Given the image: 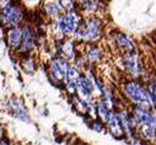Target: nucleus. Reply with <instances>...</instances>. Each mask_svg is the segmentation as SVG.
<instances>
[{
	"label": "nucleus",
	"instance_id": "f257e3e1",
	"mask_svg": "<svg viewBox=\"0 0 156 145\" xmlns=\"http://www.w3.org/2000/svg\"><path fill=\"white\" fill-rule=\"evenodd\" d=\"M126 92L132 101H134L135 103H138L140 106H146L150 103L147 92H145L140 86H138L134 83H128L126 85Z\"/></svg>",
	"mask_w": 156,
	"mask_h": 145
},
{
	"label": "nucleus",
	"instance_id": "f03ea898",
	"mask_svg": "<svg viewBox=\"0 0 156 145\" xmlns=\"http://www.w3.org/2000/svg\"><path fill=\"white\" fill-rule=\"evenodd\" d=\"M77 22H79V16L76 12H69L65 17L60 19L59 28L64 33H73L77 28Z\"/></svg>",
	"mask_w": 156,
	"mask_h": 145
},
{
	"label": "nucleus",
	"instance_id": "7ed1b4c3",
	"mask_svg": "<svg viewBox=\"0 0 156 145\" xmlns=\"http://www.w3.org/2000/svg\"><path fill=\"white\" fill-rule=\"evenodd\" d=\"M100 33V21L98 20H90L89 22L85 23V28L83 27V30L77 31V36L84 38H89V40H94L96 37H98Z\"/></svg>",
	"mask_w": 156,
	"mask_h": 145
},
{
	"label": "nucleus",
	"instance_id": "20e7f679",
	"mask_svg": "<svg viewBox=\"0 0 156 145\" xmlns=\"http://www.w3.org/2000/svg\"><path fill=\"white\" fill-rule=\"evenodd\" d=\"M20 20H21L20 10L11 4L6 5L3 11V21L9 25H17L20 22Z\"/></svg>",
	"mask_w": 156,
	"mask_h": 145
},
{
	"label": "nucleus",
	"instance_id": "39448f33",
	"mask_svg": "<svg viewBox=\"0 0 156 145\" xmlns=\"http://www.w3.org/2000/svg\"><path fill=\"white\" fill-rule=\"evenodd\" d=\"M108 123H109V127H111L112 135H114L115 138H121V136H123V134H124V129H123V127H122V124H121L118 117L112 113V115L109 116Z\"/></svg>",
	"mask_w": 156,
	"mask_h": 145
},
{
	"label": "nucleus",
	"instance_id": "423d86ee",
	"mask_svg": "<svg viewBox=\"0 0 156 145\" xmlns=\"http://www.w3.org/2000/svg\"><path fill=\"white\" fill-rule=\"evenodd\" d=\"M91 84L90 81L86 79V78H80L79 79V83H77V91H79L80 96L84 98V100H87L90 97V92H91Z\"/></svg>",
	"mask_w": 156,
	"mask_h": 145
},
{
	"label": "nucleus",
	"instance_id": "0eeeda50",
	"mask_svg": "<svg viewBox=\"0 0 156 145\" xmlns=\"http://www.w3.org/2000/svg\"><path fill=\"white\" fill-rule=\"evenodd\" d=\"M33 47V36L28 27H25L22 30V51H28Z\"/></svg>",
	"mask_w": 156,
	"mask_h": 145
},
{
	"label": "nucleus",
	"instance_id": "6e6552de",
	"mask_svg": "<svg viewBox=\"0 0 156 145\" xmlns=\"http://www.w3.org/2000/svg\"><path fill=\"white\" fill-rule=\"evenodd\" d=\"M21 38H22V31H20L19 28H12L9 32V41L12 47H19Z\"/></svg>",
	"mask_w": 156,
	"mask_h": 145
},
{
	"label": "nucleus",
	"instance_id": "1a4fd4ad",
	"mask_svg": "<svg viewBox=\"0 0 156 145\" xmlns=\"http://www.w3.org/2000/svg\"><path fill=\"white\" fill-rule=\"evenodd\" d=\"M66 81H68V86L70 89V91H73L75 89V80L77 79V71L74 68H69L68 74H66Z\"/></svg>",
	"mask_w": 156,
	"mask_h": 145
},
{
	"label": "nucleus",
	"instance_id": "9d476101",
	"mask_svg": "<svg viewBox=\"0 0 156 145\" xmlns=\"http://www.w3.org/2000/svg\"><path fill=\"white\" fill-rule=\"evenodd\" d=\"M52 74H53V76H54L55 79H58V80H63L64 78H66V74L63 71V69L60 68L58 60L53 62V64H52Z\"/></svg>",
	"mask_w": 156,
	"mask_h": 145
},
{
	"label": "nucleus",
	"instance_id": "9b49d317",
	"mask_svg": "<svg viewBox=\"0 0 156 145\" xmlns=\"http://www.w3.org/2000/svg\"><path fill=\"white\" fill-rule=\"evenodd\" d=\"M117 42H118V44L121 47H123L124 49L127 51H134V44L132 43V41H129L127 37H124L123 34H118L117 36Z\"/></svg>",
	"mask_w": 156,
	"mask_h": 145
},
{
	"label": "nucleus",
	"instance_id": "f8f14e48",
	"mask_svg": "<svg viewBox=\"0 0 156 145\" xmlns=\"http://www.w3.org/2000/svg\"><path fill=\"white\" fill-rule=\"evenodd\" d=\"M124 65H126V68H127L130 72H133L134 75H138V64H136V62H135L133 58L126 59V60H124Z\"/></svg>",
	"mask_w": 156,
	"mask_h": 145
},
{
	"label": "nucleus",
	"instance_id": "ddd939ff",
	"mask_svg": "<svg viewBox=\"0 0 156 145\" xmlns=\"http://www.w3.org/2000/svg\"><path fill=\"white\" fill-rule=\"evenodd\" d=\"M98 112H100V116L105 119V121H108L109 119V116H108V111H107V107L103 102L98 103Z\"/></svg>",
	"mask_w": 156,
	"mask_h": 145
},
{
	"label": "nucleus",
	"instance_id": "4468645a",
	"mask_svg": "<svg viewBox=\"0 0 156 145\" xmlns=\"http://www.w3.org/2000/svg\"><path fill=\"white\" fill-rule=\"evenodd\" d=\"M46 10H47V12H48L49 15H53V16H57V15H59V11H60V9L58 8V5H54V4L47 5Z\"/></svg>",
	"mask_w": 156,
	"mask_h": 145
},
{
	"label": "nucleus",
	"instance_id": "2eb2a0df",
	"mask_svg": "<svg viewBox=\"0 0 156 145\" xmlns=\"http://www.w3.org/2000/svg\"><path fill=\"white\" fill-rule=\"evenodd\" d=\"M141 132H143V134H144L146 138H149V139L154 138V128H151V127H149V126L144 124V126H143Z\"/></svg>",
	"mask_w": 156,
	"mask_h": 145
},
{
	"label": "nucleus",
	"instance_id": "dca6fc26",
	"mask_svg": "<svg viewBox=\"0 0 156 145\" xmlns=\"http://www.w3.org/2000/svg\"><path fill=\"white\" fill-rule=\"evenodd\" d=\"M89 58H90L91 62L96 60V59H97V49H91V51L89 52Z\"/></svg>",
	"mask_w": 156,
	"mask_h": 145
},
{
	"label": "nucleus",
	"instance_id": "f3484780",
	"mask_svg": "<svg viewBox=\"0 0 156 145\" xmlns=\"http://www.w3.org/2000/svg\"><path fill=\"white\" fill-rule=\"evenodd\" d=\"M92 128H94L96 132H98V133L103 130V127H102V124H101L100 122H95V123L92 124Z\"/></svg>",
	"mask_w": 156,
	"mask_h": 145
},
{
	"label": "nucleus",
	"instance_id": "a211bd4d",
	"mask_svg": "<svg viewBox=\"0 0 156 145\" xmlns=\"http://www.w3.org/2000/svg\"><path fill=\"white\" fill-rule=\"evenodd\" d=\"M60 4H63V8H65V9H71L73 8V3L71 2H62Z\"/></svg>",
	"mask_w": 156,
	"mask_h": 145
},
{
	"label": "nucleus",
	"instance_id": "6ab92c4d",
	"mask_svg": "<svg viewBox=\"0 0 156 145\" xmlns=\"http://www.w3.org/2000/svg\"><path fill=\"white\" fill-rule=\"evenodd\" d=\"M150 90H151V94L155 96V98H156V85H151L150 86Z\"/></svg>",
	"mask_w": 156,
	"mask_h": 145
},
{
	"label": "nucleus",
	"instance_id": "aec40b11",
	"mask_svg": "<svg viewBox=\"0 0 156 145\" xmlns=\"http://www.w3.org/2000/svg\"><path fill=\"white\" fill-rule=\"evenodd\" d=\"M2 145H8V144H6V141H3V144H2Z\"/></svg>",
	"mask_w": 156,
	"mask_h": 145
}]
</instances>
